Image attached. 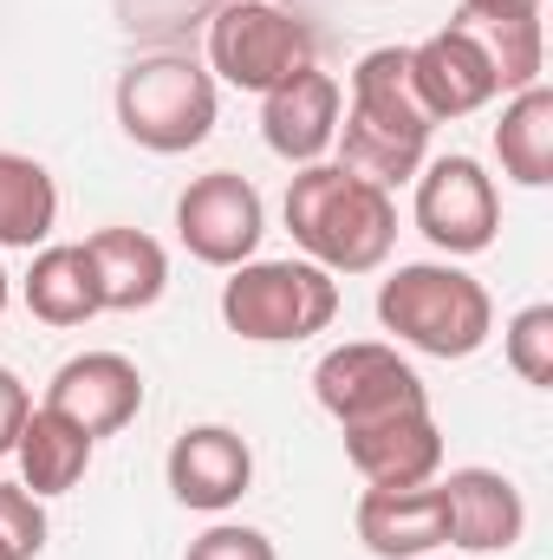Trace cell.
<instances>
[{
	"label": "cell",
	"instance_id": "obj_1",
	"mask_svg": "<svg viewBox=\"0 0 553 560\" xmlns=\"http://www.w3.org/2000/svg\"><path fill=\"white\" fill-rule=\"evenodd\" d=\"M339 92H345L339 138H332L339 163L378 189L411 183L430 163V138H436V118L423 112L411 79V46H372Z\"/></svg>",
	"mask_w": 553,
	"mask_h": 560
},
{
	"label": "cell",
	"instance_id": "obj_2",
	"mask_svg": "<svg viewBox=\"0 0 553 560\" xmlns=\"http://www.w3.org/2000/svg\"><path fill=\"white\" fill-rule=\"evenodd\" d=\"M286 235L326 275H378L398 248V202L391 189L352 176L345 163H306L286 176Z\"/></svg>",
	"mask_w": 553,
	"mask_h": 560
},
{
	"label": "cell",
	"instance_id": "obj_3",
	"mask_svg": "<svg viewBox=\"0 0 553 560\" xmlns=\"http://www.w3.org/2000/svg\"><path fill=\"white\" fill-rule=\"evenodd\" d=\"M378 326L423 359H475L495 332V300L462 261H404L378 280Z\"/></svg>",
	"mask_w": 553,
	"mask_h": 560
},
{
	"label": "cell",
	"instance_id": "obj_4",
	"mask_svg": "<svg viewBox=\"0 0 553 560\" xmlns=\"http://www.w3.org/2000/svg\"><path fill=\"white\" fill-rule=\"evenodd\" d=\"M111 112H118V131L138 150H150V156H189V150L209 143L215 118H222V85L189 52H143V59H131L118 72Z\"/></svg>",
	"mask_w": 553,
	"mask_h": 560
},
{
	"label": "cell",
	"instance_id": "obj_5",
	"mask_svg": "<svg viewBox=\"0 0 553 560\" xmlns=\"http://www.w3.org/2000/svg\"><path fill=\"white\" fill-rule=\"evenodd\" d=\"M339 319V280L306 255L286 261H242L222 280V326L248 346H299Z\"/></svg>",
	"mask_w": 553,
	"mask_h": 560
},
{
	"label": "cell",
	"instance_id": "obj_6",
	"mask_svg": "<svg viewBox=\"0 0 553 560\" xmlns=\"http://www.w3.org/2000/svg\"><path fill=\"white\" fill-rule=\"evenodd\" d=\"M215 85L235 92H274L280 79L319 66V33L306 26V13L280 7V0H222L209 13V59Z\"/></svg>",
	"mask_w": 553,
	"mask_h": 560
},
{
	"label": "cell",
	"instance_id": "obj_7",
	"mask_svg": "<svg viewBox=\"0 0 553 560\" xmlns=\"http://www.w3.org/2000/svg\"><path fill=\"white\" fill-rule=\"evenodd\" d=\"M411 222L416 235L443 255V261H469L489 255L502 235V189L475 156H430L411 176Z\"/></svg>",
	"mask_w": 553,
	"mask_h": 560
},
{
	"label": "cell",
	"instance_id": "obj_8",
	"mask_svg": "<svg viewBox=\"0 0 553 560\" xmlns=\"http://www.w3.org/2000/svg\"><path fill=\"white\" fill-rule=\"evenodd\" d=\"M313 398H319V411L339 423V430L391 418V411H411V405H430L416 365L391 346V339H345V346L319 352V365H313Z\"/></svg>",
	"mask_w": 553,
	"mask_h": 560
},
{
	"label": "cell",
	"instance_id": "obj_9",
	"mask_svg": "<svg viewBox=\"0 0 553 560\" xmlns=\"http://www.w3.org/2000/svg\"><path fill=\"white\" fill-rule=\"evenodd\" d=\"M268 235V202L248 176L235 170H209L176 196V242L202 261V268H242L261 255Z\"/></svg>",
	"mask_w": 553,
	"mask_h": 560
},
{
	"label": "cell",
	"instance_id": "obj_10",
	"mask_svg": "<svg viewBox=\"0 0 553 560\" xmlns=\"http://www.w3.org/2000/svg\"><path fill=\"white\" fill-rule=\"evenodd\" d=\"M39 405L59 411L66 423H79L92 443H105V436H118V430L138 423L143 372H138V359H125V352H79V359H66L46 378V398Z\"/></svg>",
	"mask_w": 553,
	"mask_h": 560
},
{
	"label": "cell",
	"instance_id": "obj_11",
	"mask_svg": "<svg viewBox=\"0 0 553 560\" xmlns=\"http://www.w3.org/2000/svg\"><path fill=\"white\" fill-rule=\"evenodd\" d=\"M163 482L183 509L196 515H228L248 489H255V450L242 430L228 423H189L169 456H163Z\"/></svg>",
	"mask_w": 553,
	"mask_h": 560
},
{
	"label": "cell",
	"instance_id": "obj_12",
	"mask_svg": "<svg viewBox=\"0 0 553 560\" xmlns=\"http://www.w3.org/2000/svg\"><path fill=\"white\" fill-rule=\"evenodd\" d=\"M411 79H416L423 112H430L436 125L475 118V112H489V105L502 98L495 59L482 52V39H475L462 20H449V26H436L430 39H416L411 46Z\"/></svg>",
	"mask_w": 553,
	"mask_h": 560
},
{
	"label": "cell",
	"instance_id": "obj_13",
	"mask_svg": "<svg viewBox=\"0 0 553 560\" xmlns=\"http://www.w3.org/2000/svg\"><path fill=\"white\" fill-rule=\"evenodd\" d=\"M443 489V515H449V548L456 555H515L521 535H528V495L515 489V476L502 469H449L436 476Z\"/></svg>",
	"mask_w": 553,
	"mask_h": 560
},
{
	"label": "cell",
	"instance_id": "obj_14",
	"mask_svg": "<svg viewBox=\"0 0 553 560\" xmlns=\"http://www.w3.org/2000/svg\"><path fill=\"white\" fill-rule=\"evenodd\" d=\"M339 436H345V463L365 476V489H416V482L443 476V430L430 418V405L352 423Z\"/></svg>",
	"mask_w": 553,
	"mask_h": 560
},
{
	"label": "cell",
	"instance_id": "obj_15",
	"mask_svg": "<svg viewBox=\"0 0 553 560\" xmlns=\"http://www.w3.org/2000/svg\"><path fill=\"white\" fill-rule=\"evenodd\" d=\"M339 112H345V92L332 72L306 66L293 79H280L274 92H261V138L280 163L306 170V163H326V150L339 138Z\"/></svg>",
	"mask_w": 553,
	"mask_h": 560
},
{
	"label": "cell",
	"instance_id": "obj_16",
	"mask_svg": "<svg viewBox=\"0 0 553 560\" xmlns=\"http://www.w3.org/2000/svg\"><path fill=\"white\" fill-rule=\"evenodd\" d=\"M352 528L372 560H423L449 548V515H443V489L416 482V489H365L352 509Z\"/></svg>",
	"mask_w": 553,
	"mask_h": 560
},
{
	"label": "cell",
	"instance_id": "obj_17",
	"mask_svg": "<svg viewBox=\"0 0 553 560\" xmlns=\"http://www.w3.org/2000/svg\"><path fill=\"white\" fill-rule=\"evenodd\" d=\"M85 255H92L98 306L105 313H150L169 293V255L143 229H125V222L118 229H98V235H85Z\"/></svg>",
	"mask_w": 553,
	"mask_h": 560
},
{
	"label": "cell",
	"instance_id": "obj_18",
	"mask_svg": "<svg viewBox=\"0 0 553 560\" xmlns=\"http://www.w3.org/2000/svg\"><path fill=\"white\" fill-rule=\"evenodd\" d=\"M20 300H26V313L39 326H59V332L98 319L105 306H98V275H92L85 242H46V248H33V268L20 280Z\"/></svg>",
	"mask_w": 553,
	"mask_h": 560
},
{
	"label": "cell",
	"instance_id": "obj_19",
	"mask_svg": "<svg viewBox=\"0 0 553 560\" xmlns=\"http://www.w3.org/2000/svg\"><path fill=\"white\" fill-rule=\"evenodd\" d=\"M92 456H98V443H92L79 423H66L59 411H46V405H33V411H26V423H20V443H13L20 482H26L39 502L72 495V489L85 482Z\"/></svg>",
	"mask_w": 553,
	"mask_h": 560
},
{
	"label": "cell",
	"instance_id": "obj_20",
	"mask_svg": "<svg viewBox=\"0 0 553 560\" xmlns=\"http://www.w3.org/2000/svg\"><path fill=\"white\" fill-rule=\"evenodd\" d=\"M495 163L521 189H548L553 183V85L548 79L508 92L502 125H495Z\"/></svg>",
	"mask_w": 553,
	"mask_h": 560
},
{
	"label": "cell",
	"instance_id": "obj_21",
	"mask_svg": "<svg viewBox=\"0 0 553 560\" xmlns=\"http://www.w3.org/2000/svg\"><path fill=\"white\" fill-rule=\"evenodd\" d=\"M59 229V183L39 156L0 150V248H46Z\"/></svg>",
	"mask_w": 553,
	"mask_h": 560
},
{
	"label": "cell",
	"instance_id": "obj_22",
	"mask_svg": "<svg viewBox=\"0 0 553 560\" xmlns=\"http://www.w3.org/2000/svg\"><path fill=\"white\" fill-rule=\"evenodd\" d=\"M502 352H508V372H515L521 385L548 392L553 385V306L548 300L521 306V313L502 326Z\"/></svg>",
	"mask_w": 553,
	"mask_h": 560
},
{
	"label": "cell",
	"instance_id": "obj_23",
	"mask_svg": "<svg viewBox=\"0 0 553 560\" xmlns=\"http://www.w3.org/2000/svg\"><path fill=\"white\" fill-rule=\"evenodd\" d=\"M46 502L26 482H0V541L13 548V560H39L46 555Z\"/></svg>",
	"mask_w": 553,
	"mask_h": 560
},
{
	"label": "cell",
	"instance_id": "obj_24",
	"mask_svg": "<svg viewBox=\"0 0 553 560\" xmlns=\"http://www.w3.org/2000/svg\"><path fill=\"white\" fill-rule=\"evenodd\" d=\"M183 560H280V548L261 535V528H248V522H209Z\"/></svg>",
	"mask_w": 553,
	"mask_h": 560
},
{
	"label": "cell",
	"instance_id": "obj_25",
	"mask_svg": "<svg viewBox=\"0 0 553 560\" xmlns=\"http://www.w3.org/2000/svg\"><path fill=\"white\" fill-rule=\"evenodd\" d=\"M26 411H33V392H26V378H20L13 365H0V456H13Z\"/></svg>",
	"mask_w": 553,
	"mask_h": 560
},
{
	"label": "cell",
	"instance_id": "obj_26",
	"mask_svg": "<svg viewBox=\"0 0 553 560\" xmlns=\"http://www.w3.org/2000/svg\"><path fill=\"white\" fill-rule=\"evenodd\" d=\"M548 0H462V20H489V13H541Z\"/></svg>",
	"mask_w": 553,
	"mask_h": 560
},
{
	"label": "cell",
	"instance_id": "obj_27",
	"mask_svg": "<svg viewBox=\"0 0 553 560\" xmlns=\"http://www.w3.org/2000/svg\"><path fill=\"white\" fill-rule=\"evenodd\" d=\"M7 300H13V275L0 268V313H7Z\"/></svg>",
	"mask_w": 553,
	"mask_h": 560
},
{
	"label": "cell",
	"instance_id": "obj_28",
	"mask_svg": "<svg viewBox=\"0 0 553 560\" xmlns=\"http://www.w3.org/2000/svg\"><path fill=\"white\" fill-rule=\"evenodd\" d=\"M0 560H13V548H7V541H0Z\"/></svg>",
	"mask_w": 553,
	"mask_h": 560
},
{
	"label": "cell",
	"instance_id": "obj_29",
	"mask_svg": "<svg viewBox=\"0 0 553 560\" xmlns=\"http://www.w3.org/2000/svg\"><path fill=\"white\" fill-rule=\"evenodd\" d=\"M423 560H456V555H423Z\"/></svg>",
	"mask_w": 553,
	"mask_h": 560
}]
</instances>
